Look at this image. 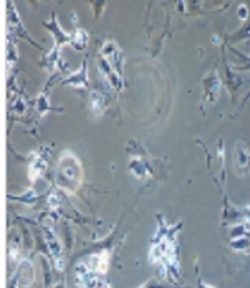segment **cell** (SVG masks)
Masks as SVG:
<instances>
[{
  "label": "cell",
  "mask_w": 250,
  "mask_h": 288,
  "mask_svg": "<svg viewBox=\"0 0 250 288\" xmlns=\"http://www.w3.org/2000/svg\"><path fill=\"white\" fill-rule=\"evenodd\" d=\"M101 108H103V98H101L100 94L93 93V110L95 111H100Z\"/></svg>",
  "instance_id": "8"
},
{
  "label": "cell",
  "mask_w": 250,
  "mask_h": 288,
  "mask_svg": "<svg viewBox=\"0 0 250 288\" xmlns=\"http://www.w3.org/2000/svg\"><path fill=\"white\" fill-rule=\"evenodd\" d=\"M130 169H131V172L138 179H143L147 174V172H149V171H147V166L143 161H141V159H133L131 164H130Z\"/></svg>",
  "instance_id": "7"
},
{
  "label": "cell",
  "mask_w": 250,
  "mask_h": 288,
  "mask_svg": "<svg viewBox=\"0 0 250 288\" xmlns=\"http://www.w3.org/2000/svg\"><path fill=\"white\" fill-rule=\"evenodd\" d=\"M103 288H111V285H108V283H106V285H105Z\"/></svg>",
  "instance_id": "10"
},
{
  "label": "cell",
  "mask_w": 250,
  "mask_h": 288,
  "mask_svg": "<svg viewBox=\"0 0 250 288\" xmlns=\"http://www.w3.org/2000/svg\"><path fill=\"white\" fill-rule=\"evenodd\" d=\"M80 176H81V168L78 159L72 152H63L58 164V174H56L60 182H67L61 185H70V182H73L76 185L80 182Z\"/></svg>",
  "instance_id": "1"
},
{
  "label": "cell",
  "mask_w": 250,
  "mask_h": 288,
  "mask_svg": "<svg viewBox=\"0 0 250 288\" xmlns=\"http://www.w3.org/2000/svg\"><path fill=\"white\" fill-rule=\"evenodd\" d=\"M239 17L240 18H247V7H245V5H242V7L239 9Z\"/></svg>",
  "instance_id": "9"
},
{
  "label": "cell",
  "mask_w": 250,
  "mask_h": 288,
  "mask_svg": "<svg viewBox=\"0 0 250 288\" xmlns=\"http://www.w3.org/2000/svg\"><path fill=\"white\" fill-rule=\"evenodd\" d=\"M47 242H48V247H50V252H52L53 259L56 262V267L58 268H63V264H61V250H60V244L58 240L55 239V235L50 232H47Z\"/></svg>",
  "instance_id": "5"
},
{
  "label": "cell",
  "mask_w": 250,
  "mask_h": 288,
  "mask_svg": "<svg viewBox=\"0 0 250 288\" xmlns=\"http://www.w3.org/2000/svg\"><path fill=\"white\" fill-rule=\"evenodd\" d=\"M108 262H110V252H101L98 255H91L88 260V267L91 268L95 273L105 275L108 272Z\"/></svg>",
  "instance_id": "4"
},
{
  "label": "cell",
  "mask_w": 250,
  "mask_h": 288,
  "mask_svg": "<svg viewBox=\"0 0 250 288\" xmlns=\"http://www.w3.org/2000/svg\"><path fill=\"white\" fill-rule=\"evenodd\" d=\"M95 272L85 264H80L76 268V283L80 288H96L98 285V278L95 277Z\"/></svg>",
  "instance_id": "2"
},
{
  "label": "cell",
  "mask_w": 250,
  "mask_h": 288,
  "mask_svg": "<svg viewBox=\"0 0 250 288\" xmlns=\"http://www.w3.org/2000/svg\"><path fill=\"white\" fill-rule=\"evenodd\" d=\"M234 164L239 172H247L250 171V152L247 149L245 144L239 143L235 148V152H234Z\"/></svg>",
  "instance_id": "3"
},
{
  "label": "cell",
  "mask_w": 250,
  "mask_h": 288,
  "mask_svg": "<svg viewBox=\"0 0 250 288\" xmlns=\"http://www.w3.org/2000/svg\"><path fill=\"white\" fill-rule=\"evenodd\" d=\"M45 168H47V161L43 157H34V161L30 164V179L37 181L38 177L43 174Z\"/></svg>",
  "instance_id": "6"
}]
</instances>
